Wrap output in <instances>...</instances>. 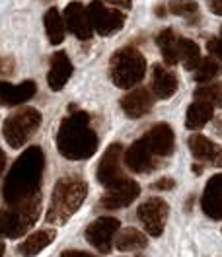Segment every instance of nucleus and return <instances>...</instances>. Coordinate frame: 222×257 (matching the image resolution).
Returning a JSON list of instances; mask_svg holds the SVG:
<instances>
[{
	"mask_svg": "<svg viewBox=\"0 0 222 257\" xmlns=\"http://www.w3.org/2000/svg\"><path fill=\"white\" fill-rule=\"evenodd\" d=\"M156 12H158V16H166V14H164V12H166V8H164V6H158V8H156Z\"/></svg>",
	"mask_w": 222,
	"mask_h": 257,
	"instance_id": "37",
	"label": "nucleus"
},
{
	"mask_svg": "<svg viewBox=\"0 0 222 257\" xmlns=\"http://www.w3.org/2000/svg\"><path fill=\"white\" fill-rule=\"evenodd\" d=\"M41 212V197L14 205L10 209H0V236L4 238H22L32 230Z\"/></svg>",
	"mask_w": 222,
	"mask_h": 257,
	"instance_id": "5",
	"label": "nucleus"
},
{
	"mask_svg": "<svg viewBox=\"0 0 222 257\" xmlns=\"http://www.w3.org/2000/svg\"><path fill=\"white\" fill-rule=\"evenodd\" d=\"M88 12H90V18H92L94 32H97L103 37L117 33L125 24V14H121V10L107 8L101 0H92L88 4Z\"/></svg>",
	"mask_w": 222,
	"mask_h": 257,
	"instance_id": "9",
	"label": "nucleus"
},
{
	"mask_svg": "<svg viewBox=\"0 0 222 257\" xmlns=\"http://www.w3.org/2000/svg\"><path fill=\"white\" fill-rule=\"evenodd\" d=\"M144 141V145L148 146V150L156 156V158H166L174 152V128L170 127L168 123H158L152 128H148L141 137Z\"/></svg>",
	"mask_w": 222,
	"mask_h": 257,
	"instance_id": "13",
	"label": "nucleus"
},
{
	"mask_svg": "<svg viewBox=\"0 0 222 257\" xmlns=\"http://www.w3.org/2000/svg\"><path fill=\"white\" fill-rule=\"evenodd\" d=\"M86 195H88V185L84 179H80V177L59 179L53 189V195H51L45 220L55 226L66 224L70 220V216H74V212L82 207Z\"/></svg>",
	"mask_w": 222,
	"mask_h": 257,
	"instance_id": "3",
	"label": "nucleus"
},
{
	"mask_svg": "<svg viewBox=\"0 0 222 257\" xmlns=\"http://www.w3.org/2000/svg\"><path fill=\"white\" fill-rule=\"evenodd\" d=\"M189 150L195 156V160L210 162L214 166H222V148L210 139L203 135H193L189 137Z\"/></svg>",
	"mask_w": 222,
	"mask_h": 257,
	"instance_id": "19",
	"label": "nucleus"
},
{
	"mask_svg": "<svg viewBox=\"0 0 222 257\" xmlns=\"http://www.w3.org/2000/svg\"><path fill=\"white\" fill-rule=\"evenodd\" d=\"M72 63L68 59V55L64 51H57L53 57H51V68H49L47 74V84L51 90L59 92L66 86V82L70 80L72 76Z\"/></svg>",
	"mask_w": 222,
	"mask_h": 257,
	"instance_id": "16",
	"label": "nucleus"
},
{
	"mask_svg": "<svg viewBox=\"0 0 222 257\" xmlns=\"http://www.w3.org/2000/svg\"><path fill=\"white\" fill-rule=\"evenodd\" d=\"M152 105H154V99H152V94L146 88H137L121 99V109L131 119L144 117L152 109Z\"/></svg>",
	"mask_w": 222,
	"mask_h": 257,
	"instance_id": "17",
	"label": "nucleus"
},
{
	"mask_svg": "<svg viewBox=\"0 0 222 257\" xmlns=\"http://www.w3.org/2000/svg\"><path fill=\"white\" fill-rule=\"evenodd\" d=\"M125 164L131 172L135 174H148L156 168V156L148 150V146L144 145L143 139H139L137 143L127 148L125 152Z\"/></svg>",
	"mask_w": 222,
	"mask_h": 257,
	"instance_id": "14",
	"label": "nucleus"
},
{
	"mask_svg": "<svg viewBox=\"0 0 222 257\" xmlns=\"http://www.w3.org/2000/svg\"><path fill=\"white\" fill-rule=\"evenodd\" d=\"M57 236L55 230H39V232H33L30 234L26 240L18 245V253L22 257H35L37 253H41L47 245L53 243Z\"/></svg>",
	"mask_w": 222,
	"mask_h": 257,
	"instance_id": "21",
	"label": "nucleus"
},
{
	"mask_svg": "<svg viewBox=\"0 0 222 257\" xmlns=\"http://www.w3.org/2000/svg\"><path fill=\"white\" fill-rule=\"evenodd\" d=\"M179 61L183 63V68H185V70H197V68H199L203 57H201L199 45H197L193 39L179 37Z\"/></svg>",
	"mask_w": 222,
	"mask_h": 257,
	"instance_id": "26",
	"label": "nucleus"
},
{
	"mask_svg": "<svg viewBox=\"0 0 222 257\" xmlns=\"http://www.w3.org/2000/svg\"><path fill=\"white\" fill-rule=\"evenodd\" d=\"M214 117V107L206 101H199L195 99L187 107V115H185V127L191 131H199L203 128Z\"/></svg>",
	"mask_w": 222,
	"mask_h": 257,
	"instance_id": "22",
	"label": "nucleus"
},
{
	"mask_svg": "<svg viewBox=\"0 0 222 257\" xmlns=\"http://www.w3.org/2000/svg\"><path fill=\"white\" fill-rule=\"evenodd\" d=\"M201 209L208 218L222 220V174H216L206 181L201 197Z\"/></svg>",
	"mask_w": 222,
	"mask_h": 257,
	"instance_id": "15",
	"label": "nucleus"
},
{
	"mask_svg": "<svg viewBox=\"0 0 222 257\" xmlns=\"http://www.w3.org/2000/svg\"><path fill=\"white\" fill-rule=\"evenodd\" d=\"M206 51H208L214 59L222 61V39H218V37L208 39V41H206Z\"/></svg>",
	"mask_w": 222,
	"mask_h": 257,
	"instance_id": "30",
	"label": "nucleus"
},
{
	"mask_svg": "<svg viewBox=\"0 0 222 257\" xmlns=\"http://www.w3.org/2000/svg\"><path fill=\"white\" fill-rule=\"evenodd\" d=\"M177 92V76L172 70L156 64L152 68V94L158 99H168Z\"/></svg>",
	"mask_w": 222,
	"mask_h": 257,
	"instance_id": "20",
	"label": "nucleus"
},
{
	"mask_svg": "<svg viewBox=\"0 0 222 257\" xmlns=\"http://www.w3.org/2000/svg\"><path fill=\"white\" fill-rule=\"evenodd\" d=\"M220 33H222V30H220Z\"/></svg>",
	"mask_w": 222,
	"mask_h": 257,
	"instance_id": "39",
	"label": "nucleus"
},
{
	"mask_svg": "<svg viewBox=\"0 0 222 257\" xmlns=\"http://www.w3.org/2000/svg\"><path fill=\"white\" fill-rule=\"evenodd\" d=\"M105 2H111L113 6H119V8H131L133 0H105Z\"/></svg>",
	"mask_w": 222,
	"mask_h": 257,
	"instance_id": "35",
	"label": "nucleus"
},
{
	"mask_svg": "<svg viewBox=\"0 0 222 257\" xmlns=\"http://www.w3.org/2000/svg\"><path fill=\"white\" fill-rule=\"evenodd\" d=\"M168 10L175 16H195L199 12V6L195 0H172L168 4Z\"/></svg>",
	"mask_w": 222,
	"mask_h": 257,
	"instance_id": "29",
	"label": "nucleus"
},
{
	"mask_svg": "<svg viewBox=\"0 0 222 257\" xmlns=\"http://www.w3.org/2000/svg\"><path fill=\"white\" fill-rule=\"evenodd\" d=\"M43 24H45V32L51 41V45H61L66 33V24H64V16L57 10V8H49L43 16Z\"/></svg>",
	"mask_w": 222,
	"mask_h": 257,
	"instance_id": "24",
	"label": "nucleus"
},
{
	"mask_svg": "<svg viewBox=\"0 0 222 257\" xmlns=\"http://www.w3.org/2000/svg\"><path fill=\"white\" fill-rule=\"evenodd\" d=\"M139 218L143 222L144 230L152 236V238H158L162 236L166 222H168V214H170V207L164 199L158 197H152L148 201H144L143 205L139 207Z\"/></svg>",
	"mask_w": 222,
	"mask_h": 257,
	"instance_id": "8",
	"label": "nucleus"
},
{
	"mask_svg": "<svg viewBox=\"0 0 222 257\" xmlns=\"http://www.w3.org/2000/svg\"><path fill=\"white\" fill-rule=\"evenodd\" d=\"M195 99L206 101L212 107H222V82H212V84H203L195 90Z\"/></svg>",
	"mask_w": 222,
	"mask_h": 257,
	"instance_id": "27",
	"label": "nucleus"
},
{
	"mask_svg": "<svg viewBox=\"0 0 222 257\" xmlns=\"http://www.w3.org/2000/svg\"><path fill=\"white\" fill-rule=\"evenodd\" d=\"M156 43H158L164 63L172 64V66L179 63V37L174 33V30L170 28L162 30L156 37Z\"/></svg>",
	"mask_w": 222,
	"mask_h": 257,
	"instance_id": "23",
	"label": "nucleus"
},
{
	"mask_svg": "<svg viewBox=\"0 0 222 257\" xmlns=\"http://www.w3.org/2000/svg\"><path fill=\"white\" fill-rule=\"evenodd\" d=\"M61 257H95L92 253H86V251H78V249H66L61 253Z\"/></svg>",
	"mask_w": 222,
	"mask_h": 257,
	"instance_id": "34",
	"label": "nucleus"
},
{
	"mask_svg": "<svg viewBox=\"0 0 222 257\" xmlns=\"http://www.w3.org/2000/svg\"><path fill=\"white\" fill-rule=\"evenodd\" d=\"M148 243V238L143 232H139L137 228H123L121 232H117L115 236V247L119 251H137L144 249Z\"/></svg>",
	"mask_w": 222,
	"mask_h": 257,
	"instance_id": "25",
	"label": "nucleus"
},
{
	"mask_svg": "<svg viewBox=\"0 0 222 257\" xmlns=\"http://www.w3.org/2000/svg\"><path fill=\"white\" fill-rule=\"evenodd\" d=\"M6 170V154H4V150L0 148V174Z\"/></svg>",
	"mask_w": 222,
	"mask_h": 257,
	"instance_id": "36",
	"label": "nucleus"
},
{
	"mask_svg": "<svg viewBox=\"0 0 222 257\" xmlns=\"http://www.w3.org/2000/svg\"><path fill=\"white\" fill-rule=\"evenodd\" d=\"M208 8L212 14L222 16V0H208Z\"/></svg>",
	"mask_w": 222,
	"mask_h": 257,
	"instance_id": "33",
	"label": "nucleus"
},
{
	"mask_svg": "<svg viewBox=\"0 0 222 257\" xmlns=\"http://www.w3.org/2000/svg\"><path fill=\"white\" fill-rule=\"evenodd\" d=\"M10 72H14V59H0V76H6Z\"/></svg>",
	"mask_w": 222,
	"mask_h": 257,
	"instance_id": "32",
	"label": "nucleus"
},
{
	"mask_svg": "<svg viewBox=\"0 0 222 257\" xmlns=\"http://www.w3.org/2000/svg\"><path fill=\"white\" fill-rule=\"evenodd\" d=\"M45 168V154L39 146H30L12 166L4 181V201L14 207L20 203H26L39 195V185L43 179Z\"/></svg>",
	"mask_w": 222,
	"mask_h": 257,
	"instance_id": "1",
	"label": "nucleus"
},
{
	"mask_svg": "<svg viewBox=\"0 0 222 257\" xmlns=\"http://www.w3.org/2000/svg\"><path fill=\"white\" fill-rule=\"evenodd\" d=\"M39 125H41V113L33 107H22L4 121L2 135L12 148H22L32 139Z\"/></svg>",
	"mask_w": 222,
	"mask_h": 257,
	"instance_id": "6",
	"label": "nucleus"
},
{
	"mask_svg": "<svg viewBox=\"0 0 222 257\" xmlns=\"http://www.w3.org/2000/svg\"><path fill=\"white\" fill-rule=\"evenodd\" d=\"M99 146L95 131L90 127V115L72 109L64 117L57 133V150L66 160H88Z\"/></svg>",
	"mask_w": 222,
	"mask_h": 257,
	"instance_id": "2",
	"label": "nucleus"
},
{
	"mask_svg": "<svg viewBox=\"0 0 222 257\" xmlns=\"http://www.w3.org/2000/svg\"><path fill=\"white\" fill-rule=\"evenodd\" d=\"M141 195V187L137 181L133 179H121L117 183H113L111 187H105V193L99 199V205L103 209L117 210L129 207L133 201H137V197Z\"/></svg>",
	"mask_w": 222,
	"mask_h": 257,
	"instance_id": "10",
	"label": "nucleus"
},
{
	"mask_svg": "<svg viewBox=\"0 0 222 257\" xmlns=\"http://www.w3.org/2000/svg\"><path fill=\"white\" fill-rule=\"evenodd\" d=\"M175 187V181L172 177H162L158 179L154 185H152V189H156V191H170V189H174Z\"/></svg>",
	"mask_w": 222,
	"mask_h": 257,
	"instance_id": "31",
	"label": "nucleus"
},
{
	"mask_svg": "<svg viewBox=\"0 0 222 257\" xmlns=\"http://www.w3.org/2000/svg\"><path fill=\"white\" fill-rule=\"evenodd\" d=\"M4 255V241L0 240V257Z\"/></svg>",
	"mask_w": 222,
	"mask_h": 257,
	"instance_id": "38",
	"label": "nucleus"
},
{
	"mask_svg": "<svg viewBox=\"0 0 222 257\" xmlns=\"http://www.w3.org/2000/svg\"><path fill=\"white\" fill-rule=\"evenodd\" d=\"M144 74H146V59L139 49L123 47L111 57L109 76L117 88L131 90L143 80Z\"/></svg>",
	"mask_w": 222,
	"mask_h": 257,
	"instance_id": "4",
	"label": "nucleus"
},
{
	"mask_svg": "<svg viewBox=\"0 0 222 257\" xmlns=\"http://www.w3.org/2000/svg\"><path fill=\"white\" fill-rule=\"evenodd\" d=\"M220 74H222V64L214 57H206V59L201 61L199 68L195 70V80L201 82V84H206V82L214 80Z\"/></svg>",
	"mask_w": 222,
	"mask_h": 257,
	"instance_id": "28",
	"label": "nucleus"
},
{
	"mask_svg": "<svg viewBox=\"0 0 222 257\" xmlns=\"http://www.w3.org/2000/svg\"><path fill=\"white\" fill-rule=\"evenodd\" d=\"M121 154H123V146L119 143H113L107 146L105 154L97 164V181L103 187H111L113 183L125 179L121 174Z\"/></svg>",
	"mask_w": 222,
	"mask_h": 257,
	"instance_id": "12",
	"label": "nucleus"
},
{
	"mask_svg": "<svg viewBox=\"0 0 222 257\" xmlns=\"http://www.w3.org/2000/svg\"><path fill=\"white\" fill-rule=\"evenodd\" d=\"M64 24L66 30L76 35L80 41H88L94 35V26H92V18L88 12V6H84L82 2H70L64 8Z\"/></svg>",
	"mask_w": 222,
	"mask_h": 257,
	"instance_id": "11",
	"label": "nucleus"
},
{
	"mask_svg": "<svg viewBox=\"0 0 222 257\" xmlns=\"http://www.w3.org/2000/svg\"><path fill=\"white\" fill-rule=\"evenodd\" d=\"M37 92V86L33 80H26L22 84H8L0 82V101L6 105H22L30 101Z\"/></svg>",
	"mask_w": 222,
	"mask_h": 257,
	"instance_id": "18",
	"label": "nucleus"
},
{
	"mask_svg": "<svg viewBox=\"0 0 222 257\" xmlns=\"http://www.w3.org/2000/svg\"><path fill=\"white\" fill-rule=\"evenodd\" d=\"M119 228H121V222L117 218H113V216H101V218L94 220L92 224L86 228L84 236H86V241L90 245H94L99 253H109Z\"/></svg>",
	"mask_w": 222,
	"mask_h": 257,
	"instance_id": "7",
	"label": "nucleus"
}]
</instances>
